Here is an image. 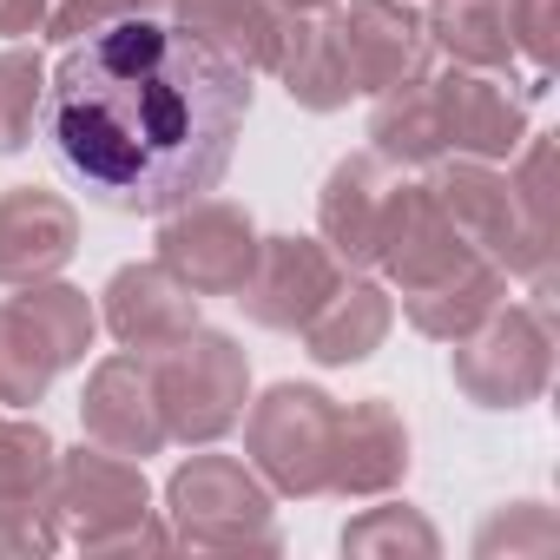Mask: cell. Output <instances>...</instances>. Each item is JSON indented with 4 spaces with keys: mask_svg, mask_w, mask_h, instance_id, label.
<instances>
[{
    "mask_svg": "<svg viewBox=\"0 0 560 560\" xmlns=\"http://www.w3.org/2000/svg\"><path fill=\"white\" fill-rule=\"evenodd\" d=\"M250 119V73L165 8L86 34L47 73L40 126L86 198L165 218L218 191Z\"/></svg>",
    "mask_w": 560,
    "mask_h": 560,
    "instance_id": "cell-1",
    "label": "cell"
},
{
    "mask_svg": "<svg viewBox=\"0 0 560 560\" xmlns=\"http://www.w3.org/2000/svg\"><path fill=\"white\" fill-rule=\"evenodd\" d=\"M54 514H60V540H73L80 553H165L172 547V527L152 514L145 462L113 455L100 442L60 448Z\"/></svg>",
    "mask_w": 560,
    "mask_h": 560,
    "instance_id": "cell-2",
    "label": "cell"
},
{
    "mask_svg": "<svg viewBox=\"0 0 560 560\" xmlns=\"http://www.w3.org/2000/svg\"><path fill=\"white\" fill-rule=\"evenodd\" d=\"M93 337H100V311L86 291L60 284V277L21 284V298L0 304V409L47 402L54 376L86 363Z\"/></svg>",
    "mask_w": 560,
    "mask_h": 560,
    "instance_id": "cell-3",
    "label": "cell"
},
{
    "mask_svg": "<svg viewBox=\"0 0 560 560\" xmlns=\"http://www.w3.org/2000/svg\"><path fill=\"white\" fill-rule=\"evenodd\" d=\"M270 488L250 462L237 455H191L172 468L165 481V527H172V547H198V553H277L270 527Z\"/></svg>",
    "mask_w": 560,
    "mask_h": 560,
    "instance_id": "cell-4",
    "label": "cell"
},
{
    "mask_svg": "<svg viewBox=\"0 0 560 560\" xmlns=\"http://www.w3.org/2000/svg\"><path fill=\"white\" fill-rule=\"evenodd\" d=\"M429 191L442 198V211H448V224L468 237V250H481V257H488L494 270H508V277H527V284H534V304L547 311V298H553V237L527 224V211H521L508 172H494V165H481V159H455V165L435 159Z\"/></svg>",
    "mask_w": 560,
    "mask_h": 560,
    "instance_id": "cell-5",
    "label": "cell"
},
{
    "mask_svg": "<svg viewBox=\"0 0 560 560\" xmlns=\"http://www.w3.org/2000/svg\"><path fill=\"white\" fill-rule=\"evenodd\" d=\"M337 396L317 383H277L250 402L244 422V462L264 475L270 494L311 501L330 494V448H337Z\"/></svg>",
    "mask_w": 560,
    "mask_h": 560,
    "instance_id": "cell-6",
    "label": "cell"
},
{
    "mask_svg": "<svg viewBox=\"0 0 560 560\" xmlns=\"http://www.w3.org/2000/svg\"><path fill=\"white\" fill-rule=\"evenodd\" d=\"M152 383H159V409H165V435L185 448H211L237 429L244 402H250V363L237 350V337L224 330H185L172 350L152 357Z\"/></svg>",
    "mask_w": 560,
    "mask_h": 560,
    "instance_id": "cell-7",
    "label": "cell"
},
{
    "mask_svg": "<svg viewBox=\"0 0 560 560\" xmlns=\"http://www.w3.org/2000/svg\"><path fill=\"white\" fill-rule=\"evenodd\" d=\"M448 376L475 409H527L553 383V317L540 304H494L448 350Z\"/></svg>",
    "mask_w": 560,
    "mask_h": 560,
    "instance_id": "cell-8",
    "label": "cell"
},
{
    "mask_svg": "<svg viewBox=\"0 0 560 560\" xmlns=\"http://www.w3.org/2000/svg\"><path fill=\"white\" fill-rule=\"evenodd\" d=\"M159 264L191 298H237V284L257 264V224L231 198H191L159 218Z\"/></svg>",
    "mask_w": 560,
    "mask_h": 560,
    "instance_id": "cell-9",
    "label": "cell"
},
{
    "mask_svg": "<svg viewBox=\"0 0 560 560\" xmlns=\"http://www.w3.org/2000/svg\"><path fill=\"white\" fill-rule=\"evenodd\" d=\"M337 284H343V264L330 257L324 237L277 231V237H257V264L237 284V304L257 330H304Z\"/></svg>",
    "mask_w": 560,
    "mask_h": 560,
    "instance_id": "cell-10",
    "label": "cell"
},
{
    "mask_svg": "<svg viewBox=\"0 0 560 560\" xmlns=\"http://www.w3.org/2000/svg\"><path fill=\"white\" fill-rule=\"evenodd\" d=\"M337 60L357 93H389L402 80H422L429 67V27L409 0H337L324 14Z\"/></svg>",
    "mask_w": 560,
    "mask_h": 560,
    "instance_id": "cell-11",
    "label": "cell"
},
{
    "mask_svg": "<svg viewBox=\"0 0 560 560\" xmlns=\"http://www.w3.org/2000/svg\"><path fill=\"white\" fill-rule=\"evenodd\" d=\"M481 250H468V237L448 224L442 198L422 185H389V211H383V244H376V270L402 298H422L435 284H448L455 270H468Z\"/></svg>",
    "mask_w": 560,
    "mask_h": 560,
    "instance_id": "cell-12",
    "label": "cell"
},
{
    "mask_svg": "<svg viewBox=\"0 0 560 560\" xmlns=\"http://www.w3.org/2000/svg\"><path fill=\"white\" fill-rule=\"evenodd\" d=\"M514 80H494L481 67H442L429 73L435 93V119H442V145L455 159H481V165H508L527 139V106L521 93H508Z\"/></svg>",
    "mask_w": 560,
    "mask_h": 560,
    "instance_id": "cell-13",
    "label": "cell"
},
{
    "mask_svg": "<svg viewBox=\"0 0 560 560\" xmlns=\"http://www.w3.org/2000/svg\"><path fill=\"white\" fill-rule=\"evenodd\" d=\"M80 429L86 442L113 448V455H159L172 435H165V409H159V383H152V357L139 350H119L106 363H93L86 389H80Z\"/></svg>",
    "mask_w": 560,
    "mask_h": 560,
    "instance_id": "cell-14",
    "label": "cell"
},
{
    "mask_svg": "<svg viewBox=\"0 0 560 560\" xmlns=\"http://www.w3.org/2000/svg\"><path fill=\"white\" fill-rule=\"evenodd\" d=\"M100 324L113 330L119 350L159 357L172 350L185 330H198V298L178 284V277L152 257V264H119L100 291Z\"/></svg>",
    "mask_w": 560,
    "mask_h": 560,
    "instance_id": "cell-15",
    "label": "cell"
},
{
    "mask_svg": "<svg viewBox=\"0 0 560 560\" xmlns=\"http://www.w3.org/2000/svg\"><path fill=\"white\" fill-rule=\"evenodd\" d=\"M80 250V211L73 198L47 185H14L0 191V284H40L60 277Z\"/></svg>",
    "mask_w": 560,
    "mask_h": 560,
    "instance_id": "cell-16",
    "label": "cell"
},
{
    "mask_svg": "<svg viewBox=\"0 0 560 560\" xmlns=\"http://www.w3.org/2000/svg\"><path fill=\"white\" fill-rule=\"evenodd\" d=\"M402 475H409V422L396 416V402L363 396V402L337 409L330 494H343V501H376V494L402 488Z\"/></svg>",
    "mask_w": 560,
    "mask_h": 560,
    "instance_id": "cell-17",
    "label": "cell"
},
{
    "mask_svg": "<svg viewBox=\"0 0 560 560\" xmlns=\"http://www.w3.org/2000/svg\"><path fill=\"white\" fill-rule=\"evenodd\" d=\"M389 172L376 152H350L330 165L324 191H317V231L330 244V257L343 270H370L376 244H383V211H389Z\"/></svg>",
    "mask_w": 560,
    "mask_h": 560,
    "instance_id": "cell-18",
    "label": "cell"
},
{
    "mask_svg": "<svg viewBox=\"0 0 560 560\" xmlns=\"http://www.w3.org/2000/svg\"><path fill=\"white\" fill-rule=\"evenodd\" d=\"M389 324H396V298H389L383 284H370V277H350V270H343V284L324 298V311H317L298 337H304V350H311L324 370H350V363H370V357L383 350Z\"/></svg>",
    "mask_w": 560,
    "mask_h": 560,
    "instance_id": "cell-19",
    "label": "cell"
},
{
    "mask_svg": "<svg viewBox=\"0 0 560 560\" xmlns=\"http://www.w3.org/2000/svg\"><path fill=\"white\" fill-rule=\"evenodd\" d=\"M165 14L191 27L205 47L237 60L244 73H270L277 34H284V8L277 0H165Z\"/></svg>",
    "mask_w": 560,
    "mask_h": 560,
    "instance_id": "cell-20",
    "label": "cell"
},
{
    "mask_svg": "<svg viewBox=\"0 0 560 560\" xmlns=\"http://www.w3.org/2000/svg\"><path fill=\"white\" fill-rule=\"evenodd\" d=\"M270 73L284 80V93L304 106V113H343L357 100L343 60H337V40H330V21L324 14H284V34H277V60Z\"/></svg>",
    "mask_w": 560,
    "mask_h": 560,
    "instance_id": "cell-21",
    "label": "cell"
},
{
    "mask_svg": "<svg viewBox=\"0 0 560 560\" xmlns=\"http://www.w3.org/2000/svg\"><path fill=\"white\" fill-rule=\"evenodd\" d=\"M429 47H442L455 67L508 73L514 67V0H429Z\"/></svg>",
    "mask_w": 560,
    "mask_h": 560,
    "instance_id": "cell-22",
    "label": "cell"
},
{
    "mask_svg": "<svg viewBox=\"0 0 560 560\" xmlns=\"http://www.w3.org/2000/svg\"><path fill=\"white\" fill-rule=\"evenodd\" d=\"M370 152H376L383 165H435V159H448L429 73H422V80H402V86H389V93H376V106H370Z\"/></svg>",
    "mask_w": 560,
    "mask_h": 560,
    "instance_id": "cell-23",
    "label": "cell"
},
{
    "mask_svg": "<svg viewBox=\"0 0 560 560\" xmlns=\"http://www.w3.org/2000/svg\"><path fill=\"white\" fill-rule=\"evenodd\" d=\"M494 304H508V270H494L488 257H475L468 270L448 277V284H435V291H422V298H402V317H409L422 337L455 343V337H468Z\"/></svg>",
    "mask_w": 560,
    "mask_h": 560,
    "instance_id": "cell-24",
    "label": "cell"
},
{
    "mask_svg": "<svg viewBox=\"0 0 560 560\" xmlns=\"http://www.w3.org/2000/svg\"><path fill=\"white\" fill-rule=\"evenodd\" d=\"M343 553H357V560H435L442 553V534L429 527L422 508L389 501V508H363L343 527Z\"/></svg>",
    "mask_w": 560,
    "mask_h": 560,
    "instance_id": "cell-25",
    "label": "cell"
},
{
    "mask_svg": "<svg viewBox=\"0 0 560 560\" xmlns=\"http://www.w3.org/2000/svg\"><path fill=\"white\" fill-rule=\"evenodd\" d=\"M54 462H60V442L47 435L40 416H8L0 409V501L54 494Z\"/></svg>",
    "mask_w": 560,
    "mask_h": 560,
    "instance_id": "cell-26",
    "label": "cell"
},
{
    "mask_svg": "<svg viewBox=\"0 0 560 560\" xmlns=\"http://www.w3.org/2000/svg\"><path fill=\"white\" fill-rule=\"evenodd\" d=\"M40 100H47V60L34 47H8L0 54V159L27 152Z\"/></svg>",
    "mask_w": 560,
    "mask_h": 560,
    "instance_id": "cell-27",
    "label": "cell"
},
{
    "mask_svg": "<svg viewBox=\"0 0 560 560\" xmlns=\"http://www.w3.org/2000/svg\"><path fill=\"white\" fill-rule=\"evenodd\" d=\"M560 547V521H553V508H540V501H514V508H501V514H488L481 521V534H475V553L481 560H540V553H553Z\"/></svg>",
    "mask_w": 560,
    "mask_h": 560,
    "instance_id": "cell-28",
    "label": "cell"
},
{
    "mask_svg": "<svg viewBox=\"0 0 560 560\" xmlns=\"http://www.w3.org/2000/svg\"><path fill=\"white\" fill-rule=\"evenodd\" d=\"M165 0H54L47 8V40L54 47H73V40H86V34H106V27H119V21H132V14H159Z\"/></svg>",
    "mask_w": 560,
    "mask_h": 560,
    "instance_id": "cell-29",
    "label": "cell"
},
{
    "mask_svg": "<svg viewBox=\"0 0 560 560\" xmlns=\"http://www.w3.org/2000/svg\"><path fill=\"white\" fill-rule=\"evenodd\" d=\"M54 547H60L54 494H40V501H0V560H40Z\"/></svg>",
    "mask_w": 560,
    "mask_h": 560,
    "instance_id": "cell-30",
    "label": "cell"
},
{
    "mask_svg": "<svg viewBox=\"0 0 560 560\" xmlns=\"http://www.w3.org/2000/svg\"><path fill=\"white\" fill-rule=\"evenodd\" d=\"M508 165H514V172H508V185H514V198H521L527 224L553 237V191H547V178H553V145L527 132V139H521V152H514Z\"/></svg>",
    "mask_w": 560,
    "mask_h": 560,
    "instance_id": "cell-31",
    "label": "cell"
},
{
    "mask_svg": "<svg viewBox=\"0 0 560 560\" xmlns=\"http://www.w3.org/2000/svg\"><path fill=\"white\" fill-rule=\"evenodd\" d=\"M514 54L534 60V93L560 67V0H514Z\"/></svg>",
    "mask_w": 560,
    "mask_h": 560,
    "instance_id": "cell-32",
    "label": "cell"
},
{
    "mask_svg": "<svg viewBox=\"0 0 560 560\" xmlns=\"http://www.w3.org/2000/svg\"><path fill=\"white\" fill-rule=\"evenodd\" d=\"M47 8H54V0H0V34H8V40L40 34L47 27Z\"/></svg>",
    "mask_w": 560,
    "mask_h": 560,
    "instance_id": "cell-33",
    "label": "cell"
},
{
    "mask_svg": "<svg viewBox=\"0 0 560 560\" xmlns=\"http://www.w3.org/2000/svg\"><path fill=\"white\" fill-rule=\"evenodd\" d=\"M277 8H284V14H330L337 0H277Z\"/></svg>",
    "mask_w": 560,
    "mask_h": 560,
    "instance_id": "cell-34",
    "label": "cell"
}]
</instances>
